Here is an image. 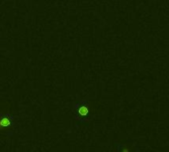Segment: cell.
I'll list each match as a JSON object with an SVG mask.
<instances>
[{
	"label": "cell",
	"mask_w": 169,
	"mask_h": 152,
	"mask_svg": "<svg viewBox=\"0 0 169 152\" xmlns=\"http://www.w3.org/2000/svg\"><path fill=\"white\" fill-rule=\"evenodd\" d=\"M13 117L10 115H0V128L10 127L12 125Z\"/></svg>",
	"instance_id": "cell-1"
},
{
	"label": "cell",
	"mask_w": 169,
	"mask_h": 152,
	"mask_svg": "<svg viewBox=\"0 0 169 152\" xmlns=\"http://www.w3.org/2000/svg\"><path fill=\"white\" fill-rule=\"evenodd\" d=\"M76 112H77L78 116H87L89 113V109L86 105L78 104L77 107H76Z\"/></svg>",
	"instance_id": "cell-2"
}]
</instances>
